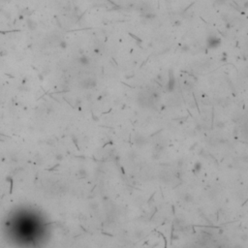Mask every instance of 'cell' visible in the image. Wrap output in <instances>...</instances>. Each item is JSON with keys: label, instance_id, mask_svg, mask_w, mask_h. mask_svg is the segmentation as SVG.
<instances>
[{"label": "cell", "instance_id": "cell-1", "mask_svg": "<svg viewBox=\"0 0 248 248\" xmlns=\"http://www.w3.org/2000/svg\"><path fill=\"white\" fill-rule=\"evenodd\" d=\"M221 39L214 35H211L207 39V46L208 49H217L221 45Z\"/></svg>", "mask_w": 248, "mask_h": 248}, {"label": "cell", "instance_id": "cell-2", "mask_svg": "<svg viewBox=\"0 0 248 248\" xmlns=\"http://www.w3.org/2000/svg\"><path fill=\"white\" fill-rule=\"evenodd\" d=\"M174 87H176V80H174V77L170 74L168 80V83H167V88H168L169 91H173Z\"/></svg>", "mask_w": 248, "mask_h": 248}, {"label": "cell", "instance_id": "cell-3", "mask_svg": "<svg viewBox=\"0 0 248 248\" xmlns=\"http://www.w3.org/2000/svg\"><path fill=\"white\" fill-rule=\"evenodd\" d=\"M81 85H83L84 87H93L96 85V80L91 79V78H88V79H85L81 83Z\"/></svg>", "mask_w": 248, "mask_h": 248}, {"label": "cell", "instance_id": "cell-4", "mask_svg": "<svg viewBox=\"0 0 248 248\" xmlns=\"http://www.w3.org/2000/svg\"><path fill=\"white\" fill-rule=\"evenodd\" d=\"M79 61H80V63L83 64V65H87V64H89V59H88V57L85 56V55H83L81 57H80Z\"/></svg>", "mask_w": 248, "mask_h": 248}, {"label": "cell", "instance_id": "cell-5", "mask_svg": "<svg viewBox=\"0 0 248 248\" xmlns=\"http://www.w3.org/2000/svg\"><path fill=\"white\" fill-rule=\"evenodd\" d=\"M244 8H245V9H248V1L244 4Z\"/></svg>", "mask_w": 248, "mask_h": 248}]
</instances>
